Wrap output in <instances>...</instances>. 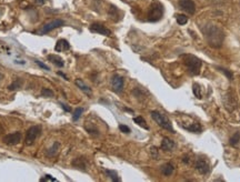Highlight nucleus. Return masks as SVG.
I'll list each match as a JSON object with an SVG mask.
<instances>
[{
    "instance_id": "58836bf2",
    "label": "nucleus",
    "mask_w": 240,
    "mask_h": 182,
    "mask_svg": "<svg viewBox=\"0 0 240 182\" xmlns=\"http://www.w3.org/2000/svg\"><path fill=\"white\" fill-rule=\"evenodd\" d=\"M3 15V9H0V16Z\"/></svg>"
},
{
    "instance_id": "412c9836",
    "label": "nucleus",
    "mask_w": 240,
    "mask_h": 182,
    "mask_svg": "<svg viewBox=\"0 0 240 182\" xmlns=\"http://www.w3.org/2000/svg\"><path fill=\"white\" fill-rule=\"evenodd\" d=\"M133 122L135 123H137L138 126H140L141 128H143V129H146V130H149V127H148V124H147V122H146V120L142 118V117H135L133 118Z\"/></svg>"
},
{
    "instance_id": "f8f14e48",
    "label": "nucleus",
    "mask_w": 240,
    "mask_h": 182,
    "mask_svg": "<svg viewBox=\"0 0 240 182\" xmlns=\"http://www.w3.org/2000/svg\"><path fill=\"white\" fill-rule=\"evenodd\" d=\"M47 59H48L51 63H54L55 66L59 67V68H62V67L65 66L64 59H62L60 56H58V55H48V56H47Z\"/></svg>"
},
{
    "instance_id": "9d476101",
    "label": "nucleus",
    "mask_w": 240,
    "mask_h": 182,
    "mask_svg": "<svg viewBox=\"0 0 240 182\" xmlns=\"http://www.w3.org/2000/svg\"><path fill=\"white\" fill-rule=\"evenodd\" d=\"M90 31L91 32H95V34H102V36H110L111 34V31L108 29L107 27H105L103 24L101 23H92L90 26Z\"/></svg>"
},
{
    "instance_id": "c756f323",
    "label": "nucleus",
    "mask_w": 240,
    "mask_h": 182,
    "mask_svg": "<svg viewBox=\"0 0 240 182\" xmlns=\"http://www.w3.org/2000/svg\"><path fill=\"white\" fill-rule=\"evenodd\" d=\"M40 181H57V179L56 178H54V177H51V175L47 174V175H44V178H41Z\"/></svg>"
},
{
    "instance_id": "20e7f679",
    "label": "nucleus",
    "mask_w": 240,
    "mask_h": 182,
    "mask_svg": "<svg viewBox=\"0 0 240 182\" xmlns=\"http://www.w3.org/2000/svg\"><path fill=\"white\" fill-rule=\"evenodd\" d=\"M41 127L40 126H32L26 132V139H25V143L27 146H31L34 144V142L37 140V138L40 136L41 133Z\"/></svg>"
},
{
    "instance_id": "5701e85b",
    "label": "nucleus",
    "mask_w": 240,
    "mask_h": 182,
    "mask_svg": "<svg viewBox=\"0 0 240 182\" xmlns=\"http://www.w3.org/2000/svg\"><path fill=\"white\" fill-rule=\"evenodd\" d=\"M83 111H85L83 108H77V109L74 111V113H72V120H74V121L79 120V118H80L81 114L83 113Z\"/></svg>"
},
{
    "instance_id": "1a4fd4ad",
    "label": "nucleus",
    "mask_w": 240,
    "mask_h": 182,
    "mask_svg": "<svg viewBox=\"0 0 240 182\" xmlns=\"http://www.w3.org/2000/svg\"><path fill=\"white\" fill-rule=\"evenodd\" d=\"M179 7L188 15H194L196 11V5L192 0H179Z\"/></svg>"
},
{
    "instance_id": "bb28decb",
    "label": "nucleus",
    "mask_w": 240,
    "mask_h": 182,
    "mask_svg": "<svg viewBox=\"0 0 240 182\" xmlns=\"http://www.w3.org/2000/svg\"><path fill=\"white\" fill-rule=\"evenodd\" d=\"M192 90H194V95L196 96L197 98H199V99H201V92H200V87H199V85H197V83H194V86H192Z\"/></svg>"
},
{
    "instance_id": "aec40b11",
    "label": "nucleus",
    "mask_w": 240,
    "mask_h": 182,
    "mask_svg": "<svg viewBox=\"0 0 240 182\" xmlns=\"http://www.w3.org/2000/svg\"><path fill=\"white\" fill-rule=\"evenodd\" d=\"M59 149H60V144H59V142H54V144H52V147L49 149V150L47 151V155L48 157H54V155L57 154V152L59 151Z\"/></svg>"
},
{
    "instance_id": "473e14b6",
    "label": "nucleus",
    "mask_w": 240,
    "mask_h": 182,
    "mask_svg": "<svg viewBox=\"0 0 240 182\" xmlns=\"http://www.w3.org/2000/svg\"><path fill=\"white\" fill-rule=\"evenodd\" d=\"M60 105H61V107L64 108V109L66 110L67 112H70V111H71L70 107H68V106H67V105H65V103H60Z\"/></svg>"
},
{
    "instance_id": "c85d7f7f",
    "label": "nucleus",
    "mask_w": 240,
    "mask_h": 182,
    "mask_svg": "<svg viewBox=\"0 0 240 182\" xmlns=\"http://www.w3.org/2000/svg\"><path fill=\"white\" fill-rule=\"evenodd\" d=\"M34 62L37 63L38 66H39L40 68H41V69H44V70H47V71H48V70H50V68H49V67L47 66V65H44V62H41V61H39V60H37V59H36V60H34Z\"/></svg>"
},
{
    "instance_id": "0eeeda50",
    "label": "nucleus",
    "mask_w": 240,
    "mask_h": 182,
    "mask_svg": "<svg viewBox=\"0 0 240 182\" xmlns=\"http://www.w3.org/2000/svg\"><path fill=\"white\" fill-rule=\"evenodd\" d=\"M22 134L21 132L17 131V132H13V133H8L3 137V143H6L7 146H16L21 141Z\"/></svg>"
},
{
    "instance_id": "2eb2a0df",
    "label": "nucleus",
    "mask_w": 240,
    "mask_h": 182,
    "mask_svg": "<svg viewBox=\"0 0 240 182\" xmlns=\"http://www.w3.org/2000/svg\"><path fill=\"white\" fill-rule=\"evenodd\" d=\"M75 83H76V86L79 88V89L82 91V92H85L87 96H91L92 95V91H91V89L88 87V86L86 85V83L83 82L81 79H77L76 81H75Z\"/></svg>"
},
{
    "instance_id": "39448f33",
    "label": "nucleus",
    "mask_w": 240,
    "mask_h": 182,
    "mask_svg": "<svg viewBox=\"0 0 240 182\" xmlns=\"http://www.w3.org/2000/svg\"><path fill=\"white\" fill-rule=\"evenodd\" d=\"M162 13H164L162 6L159 3H157V1H154L149 9V13H148V17L149 18L148 19L150 21H158L162 17Z\"/></svg>"
},
{
    "instance_id": "e433bc0d",
    "label": "nucleus",
    "mask_w": 240,
    "mask_h": 182,
    "mask_svg": "<svg viewBox=\"0 0 240 182\" xmlns=\"http://www.w3.org/2000/svg\"><path fill=\"white\" fill-rule=\"evenodd\" d=\"M182 161H184L185 163H187V162H189V159H187V158H184V160H182Z\"/></svg>"
},
{
    "instance_id": "72a5a7b5",
    "label": "nucleus",
    "mask_w": 240,
    "mask_h": 182,
    "mask_svg": "<svg viewBox=\"0 0 240 182\" xmlns=\"http://www.w3.org/2000/svg\"><path fill=\"white\" fill-rule=\"evenodd\" d=\"M47 1H49V0H36V3L37 5H44Z\"/></svg>"
},
{
    "instance_id": "2f4dec72",
    "label": "nucleus",
    "mask_w": 240,
    "mask_h": 182,
    "mask_svg": "<svg viewBox=\"0 0 240 182\" xmlns=\"http://www.w3.org/2000/svg\"><path fill=\"white\" fill-rule=\"evenodd\" d=\"M220 70L222 71V72L225 73V75H227V77L229 78L230 80H231V79H232V73H231L230 71H228V70H226V69H222V68H220Z\"/></svg>"
},
{
    "instance_id": "4c0bfd02",
    "label": "nucleus",
    "mask_w": 240,
    "mask_h": 182,
    "mask_svg": "<svg viewBox=\"0 0 240 182\" xmlns=\"http://www.w3.org/2000/svg\"><path fill=\"white\" fill-rule=\"evenodd\" d=\"M3 73H0V81L3 80Z\"/></svg>"
},
{
    "instance_id": "ddd939ff",
    "label": "nucleus",
    "mask_w": 240,
    "mask_h": 182,
    "mask_svg": "<svg viewBox=\"0 0 240 182\" xmlns=\"http://www.w3.org/2000/svg\"><path fill=\"white\" fill-rule=\"evenodd\" d=\"M70 49V44H69V42L67 41L66 39H60V40H58L56 44V47H55V50L57 51V52H62V51H67Z\"/></svg>"
},
{
    "instance_id": "b1692460",
    "label": "nucleus",
    "mask_w": 240,
    "mask_h": 182,
    "mask_svg": "<svg viewBox=\"0 0 240 182\" xmlns=\"http://www.w3.org/2000/svg\"><path fill=\"white\" fill-rule=\"evenodd\" d=\"M239 141H240V133L239 132H236V133L230 138V144L235 147L239 143Z\"/></svg>"
},
{
    "instance_id": "6e6552de",
    "label": "nucleus",
    "mask_w": 240,
    "mask_h": 182,
    "mask_svg": "<svg viewBox=\"0 0 240 182\" xmlns=\"http://www.w3.org/2000/svg\"><path fill=\"white\" fill-rule=\"evenodd\" d=\"M123 86H125V80L123 78L119 75H115L111 80V88L116 93H120L123 90Z\"/></svg>"
},
{
    "instance_id": "4be33fe9",
    "label": "nucleus",
    "mask_w": 240,
    "mask_h": 182,
    "mask_svg": "<svg viewBox=\"0 0 240 182\" xmlns=\"http://www.w3.org/2000/svg\"><path fill=\"white\" fill-rule=\"evenodd\" d=\"M22 83H23V81H22L21 78H18V79H16V80L9 86V88H8V89H9V90L20 89V88H21V86H22Z\"/></svg>"
},
{
    "instance_id": "a211bd4d",
    "label": "nucleus",
    "mask_w": 240,
    "mask_h": 182,
    "mask_svg": "<svg viewBox=\"0 0 240 182\" xmlns=\"http://www.w3.org/2000/svg\"><path fill=\"white\" fill-rule=\"evenodd\" d=\"M185 129H187L188 131H191V132H194V133H199V132H201V127L199 123H197V122H195V123L190 124V126H184Z\"/></svg>"
},
{
    "instance_id": "f704fd0d",
    "label": "nucleus",
    "mask_w": 240,
    "mask_h": 182,
    "mask_svg": "<svg viewBox=\"0 0 240 182\" xmlns=\"http://www.w3.org/2000/svg\"><path fill=\"white\" fill-rule=\"evenodd\" d=\"M58 75H61V77L64 78L65 80H68V77H67V75H65V73H62L61 71H58Z\"/></svg>"
},
{
    "instance_id": "6ab92c4d",
    "label": "nucleus",
    "mask_w": 240,
    "mask_h": 182,
    "mask_svg": "<svg viewBox=\"0 0 240 182\" xmlns=\"http://www.w3.org/2000/svg\"><path fill=\"white\" fill-rule=\"evenodd\" d=\"M105 173L108 175V177L110 178L111 181H113V182H120V181H121V179H120V178L118 177V173L116 172V171H113V170H108V169H106V170H105Z\"/></svg>"
},
{
    "instance_id": "7ed1b4c3",
    "label": "nucleus",
    "mask_w": 240,
    "mask_h": 182,
    "mask_svg": "<svg viewBox=\"0 0 240 182\" xmlns=\"http://www.w3.org/2000/svg\"><path fill=\"white\" fill-rule=\"evenodd\" d=\"M182 58L185 59L184 62L186 65L187 69H188L189 73L191 75H198L200 72L201 68V61L197 57L192 56V55H184Z\"/></svg>"
},
{
    "instance_id": "f257e3e1",
    "label": "nucleus",
    "mask_w": 240,
    "mask_h": 182,
    "mask_svg": "<svg viewBox=\"0 0 240 182\" xmlns=\"http://www.w3.org/2000/svg\"><path fill=\"white\" fill-rule=\"evenodd\" d=\"M205 36H206L209 44L213 47H220L221 44H222L223 38H225L223 32L217 27H211L210 30L207 31Z\"/></svg>"
},
{
    "instance_id": "cd10ccee",
    "label": "nucleus",
    "mask_w": 240,
    "mask_h": 182,
    "mask_svg": "<svg viewBox=\"0 0 240 182\" xmlns=\"http://www.w3.org/2000/svg\"><path fill=\"white\" fill-rule=\"evenodd\" d=\"M119 130L123 133H130V128L125 124H119Z\"/></svg>"
},
{
    "instance_id": "dca6fc26",
    "label": "nucleus",
    "mask_w": 240,
    "mask_h": 182,
    "mask_svg": "<svg viewBox=\"0 0 240 182\" xmlns=\"http://www.w3.org/2000/svg\"><path fill=\"white\" fill-rule=\"evenodd\" d=\"M174 170H175V168L171 163H166V164H164L161 167V173L164 175H166V177L171 175L172 172H174Z\"/></svg>"
},
{
    "instance_id": "423d86ee",
    "label": "nucleus",
    "mask_w": 240,
    "mask_h": 182,
    "mask_svg": "<svg viewBox=\"0 0 240 182\" xmlns=\"http://www.w3.org/2000/svg\"><path fill=\"white\" fill-rule=\"evenodd\" d=\"M65 24L64 20L61 19H54L51 21H49L48 23H46L44 26H42L41 30H40V34H48V32L52 31V30L57 29L59 27H62Z\"/></svg>"
},
{
    "instance_id": "9b49d317",
    "label": "nucleus",
    "mask_w": 240,
    "mask_h": 182,
    "mask_svg": "<svg viewBox=\"0 0 240 182\" xmlns=\"http://www.w3.org/2000/svg\"><path fill=\"white\" fill-rule=\"evenodd\" d=\"M196 169L201 173V174H208L210 171V167H209L208 162L205 160H198L196 163Z\"/></svg>"
},
{
    "instance_id": "f03ea898",
    "label": "nucleus",
    "mask_w": 240,
    "mask_h": 182,
    "mask_svg": "<svg viewBox=\"0 0 240 182\" xmlns=\"http://www.w3.org/2000/svg\"><path fill=\"white\" fill-rule=\"evenodd\" d=\"M150 114H151V118L154 120V122H156L158 126L161 127V128L164 129V130H168V131L175 133V130H174V128H172L171 121H170L164 113L157 111V110H154V111H151Z\"/></svg>"
},
{
    "instance_id": "393cba45",
    "label": "nucleus",
    "mask_w": 240,
    "mask_h": 182,
    "mask_svg": "<svg viewBox=\"0 0 240 182\" xmlns=\"http://www.w3.org/2000/svg\"><path fill=\"white\" fill-rule=\"evenodd\" d=\"M41 96L46 98H52L55 96V93L52 90L48 89V88H44V89L41 90Z\"/></svg>"
},
{
    "instance_id": "4468645a",
    "label": "nucleus",
    "mask_w": 240,
    "mask_h": 182,
    "mask_svg": "<svg viewBox=\"0 0 240 182\" xmlns=\"http://www.w3.org/2000/svg\"><path fill=\"white\" fill-rule=\"evenodd\" d=\"M175 142L172 140H170L169 138H167V137H164V139H162V141H161V149L164 151H172L174 150V148H175Z\"/></svg>"
},
{
    "instance_id": "f3484780",
    "label": "nucleus",
    "mask_w": 240,
    "mask_h": 182,
    "mask_svg": "<svg viewBox=\"0 0 240 182\" xmlns=\"http://www.w3.org/2000/svg\"><path fill=\"white\" fill-rule=\"evenodd\" d=\"M72 165L74 167H76L77 169H81V170L83 171H86V160L83 158H77L75 159L74 161H72Z\"/></svg>"
},
{
    "instance_id": "c9c22d12",
    "label": "nucleus",
    "mask_w": 240,
    "mask_h": 182,
    "mask_svg": "<svg viewBox=\"0 0 240 182\" xmlns=\"http://www.w3.org/2000/svg\"><path fill=\"white\" fill-rule=\"evenodd\" d=\"M5 131V129H3V124L0 123V134L3 133V132Z\"/></svg>"
},
{
    "instance_id": "a878e982",
    "label": "nucleus",
    "mask_w": 240,
    "mask_h": 182,
    "mask_svg": "<svg viewBox=\"0 0 240 182\" xmlns=\"http://www.w3.org/2000/svg\"><path fill=\"white\" fill-rule=\"evenodd\" d=\"M177 22L180 26H184V24H186L188 22V17L185 15H178L177 16Z\"/></svg>"
},
{
    "instance_id": "7c9ffc66",
    "label": "nucleus",
    "mask_w": 240,
    "mask_h": 182,
    "mask_svg": "<svg viewBox=\"0 0 240 182\" xmlns=\"http://www.w3.org/2000/svg\"><path fill=\"white\" fill-rule=\"evenodd\" d=\"M151 154H152V158H154V159L158 158V150L156 147H152L151 148Z\"/></svg>"
}]
</instances>
